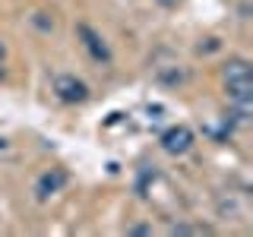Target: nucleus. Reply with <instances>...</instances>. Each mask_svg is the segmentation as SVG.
<instances>
[{"mask_svg":"<svg viewBox=\"0 0 253 237\" xmlns=\"http://www.w3.org/2000/svg\"><path fill=\"white\" fill-rule=\"evenodd\" d=\"M0 149H6V142H3V139H0Z\"/></svg>","mask_w":253,"mask_h":237,"instance_id":"obj_7","label":"nucleus"},{"mask_svg":"<svg viewBox=\"0 0 253 237\" xmlns=\"http://www.w3.org/2000/svg\"><path fill=\"white\" fill-rule=\"evenodd\" d=\"M225 85H228V92H231L234 105L241 108L244 114H247V111H250V92H253L250 63H247V60H241V57L228 60V63H225Z\"/></svg>","mask_w":253,"mask_h":237,"instance_id":"obj_1","label":"nucleus"},{"mask_svg":"<svg viewBox=\"0 0 253 237\" xmlns=\"http://www.w3.org/2000/svg\"><path fill=\"white\" fill-rule=\"evenodd\" d=\"M79 35H83V41H85V47H89V54H92L95 60H101V63L111 60V51H108L105 38H101L98 32H92L89 26H79Z\"/></svg>","mask_w":253,"mask_h":237,"instance_id":"obj_4","label":"nucleus"},{"mask_svg":"<svg viewBox=\"0 0 253 237\" xmlns=\"http://www.w3.org/2000/svg\"><path fill=\"white\" fill-rule=\"evenodd\" d=\"M0 63H3V44H0Z\"/></svg>","mask_w":253,"mask_h":237,"instance_id":"obj_6","label":"nucleus"},{"mask_svg":"<svg viewBox=\"0 0 253 237\" xmlns=\"http://www.w3.org/2000/svg\"><path fill=\"white\" fill-rule=\"evenodd\" d=\"M190 146H193V130L190 126H171V130L162 133V149L168 155H184Z\"/></svg>","mask_w":253,"mask_h":237,"instance_id":"obj_2","label":"nucleus"},{"mask_svg":"<svg viewBox=\"0 0 253 237\" xmlns=\"http://www.w3.org/2000/svg\"><path fill=\"white\" fill-rule=\"evenodd\" d=\"M57 95L63 101H70V105H76V101L89 98V89H85V82H79L76 76H60L57 79Z\"/></svg>","mask_w":253,"mask_h":237,"instance_id":"obj_3","label":"nucleus"},{"mask_svg":"<svg viewBox=\"0 0 253 237\" xmlns=\"http://www.w3.org/2000/svg\"><path fill=\"white\" fill-rule=\"evenodd\" d=\"M67 184V171H60V168H54V171H44L42 177H38V184H35V193L42 196V199H47L51 193H57V190Z\"/></svg>","mask_w":253,"mask_h":237,"instance_id":"obj_5","label":"nucleus"}]
</instances>
